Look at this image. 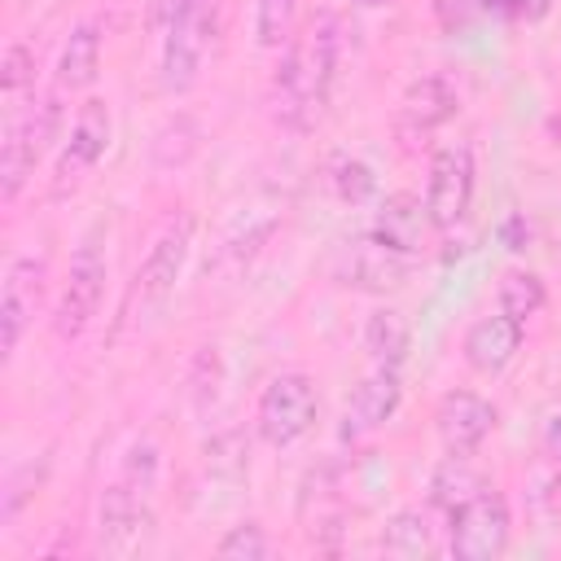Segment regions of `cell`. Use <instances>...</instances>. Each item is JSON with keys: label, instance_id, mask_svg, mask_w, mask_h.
Masks as SVG:
<instances>
[{"label": "cell", "instance_id": "6da1fadb", "mask_svg": "<svg viewBox=\"0 0 561 561\" xmlns=\"http://www.w3.org/2000/svg\"><path fill=\"white\" fill-rule=\"evenodd\" d=\"M333 70H337V22H333V13H316L280 48V66L272 75L276 123L289 131H307L329 101Z\"/></svg>", "mask_w": 561, "mask_h": 561}, {"label": "cell", "instance_id": "7a4b0ae2", "mask_svg": "<svg viewBox=\"0 0 561 561\" xmlns=\"http://www.w3.org/2000/svg\"><path fill=\"white\" fill-rule=\"evenodd\" d=\"M57 127H61V88L44 101H31L26 110L13 105L9 123H4V145H0V193H4V202H13L22 193L35 162L53 145Z\"/></svg>", "mask_w": 561, "mask_h": 561}, {"label": "cell", "instance_id": "3957f363", "mask_svg": "<svg viewBox=\"0 0 561 561\" xmlns=\"http://www.w3.org/2000/svg\"><path fill=\"white\" fill-rule=\"evenodd\" d=\"M316 412H320L316 381L307 373L289 368V373H276L263 386L259 408H254V430L267 447H294L302 434H311Z\"/></svg>", "mask_w": 561, "mask_h": 561}, {"label": "cell", "instance_id": "277c9868", "mask_svg": "<svg viewBox=\"0 0 561 561\" xmlns=\"http://www.w3.org/2000/svg\"><path fill=\"white\" fill-rule=\"evenodd\" d=\"M101 294H105V250H101V228L83 232V241L75 245L70 254V267H66V285H61V298H57V311H53V329L57 337H79L92 316L101 311Z\"/></svg>", "mask_w": 561, "mask_h": 561}, {"label": "cell", "instance_id": "5b68a950", "mask_svg": "<svg viewBox=\"0 0 561 561\" xmlns=\"http://www.w3.org/2000/svg\"><path fill=\"white\" fill-rule=\"evenodd\" d=\"M508 535H513L508 504L491 486L451 513V557H460V561H495V557H504Z\"/></svg>", "mask_w": 561, "mask_h": 561}, {"label": "cell", "instance_id": "8992f818", "mask_svg": "<svg viewBox=\"0 0 561 561\" xmlns=\"http://www.w3.org/2000/svg\"><path fill=\"white\" fill-rule=\"evenodd\" d=\"M215 26H219V0H197V9L184 22L162 31V88L167 92H188L197 83Z\"/></svg>", "mask_w": 561, "mask_h": 561}, {"label": "cell", "instance_id": "52a82bcc", "mask_svg": "<svg viewBox=\"0 0 561 561\" xmlns=\"http://www.w3.org/2000/svg\"><path fill=\"white\" fill-rule=\"evenodd\" d=\"M473 153L469 145H443L430 158V180H425V210L434 228H451L465 219L473 202Z\"/></svg>", "mask_w": 561, "mask_h": 561}, {"label": "cell", "instance_id": "ba28073f", "mask_svg": "<svg viewBox=\"0 0 561 561\" xmlns=\"http://www.w3.org/2000/svg\"><path fill=\"white\" fill-rule=\"evenodd\" d=\"M110 136H114V118H110V105L101 96H88L70 123V140L57 158V171H53V193H66L75 188L110 149Z\"/></svg>", "mask_w": 561, "mask_h": 561}, {"label": "cell", "instance_id": "9c48e42d", "mask_svg": "<svg viewBox=\"0 0 561 561\" xmlns=\"http://www.w3.org/2000/svg\"><path fill=\"white\" fill-rule=\"evenodd\" d=\"M434 425L451 456H473L495 430V403L473 390H447L434 408Z\"/></svg>", "mask_w": 561, "mask_h": 561}, {"label": "cell", "instance_id": "30bf717a", "mask_svg": "<svg viewBox=\"0 0 561 561\" xmlns=\"http://www.w3.org/2000/svg\"><path fill=\"white\" fill-rule=\"evenodd\" d=\"M39 289H44V259L35 254H18L4 272V289H0V351L13 355L35 307H39Z\"/></svg>", "mask_w": 561, "mask_h": 561}, {"label": "cell", "instance_id": "8fae6325", "mask_svg": "<svg viewBox=\"0 0 561 561\" xmlns=\"http://www.w3.org/2000/svg\"><path fill=\"white\" fill-rule=\"evenodd\" d=\"M403 403V386H399V368H377L351 390L346 412H342V438H364L373 430H381Z\"/></svg>", "mask_w": 561, "mask_h": 561}, {"label": "cell", "instance_id": "7c38bea8", "mask_svg": "<svg viewBox=\"0 0 561 561\" xmlns=\"http://www.w3.org/2000/svg\"><path fill=\"white\" fill-rule=\"evenodd\" d=\"M188 245H193V219L188 215L171 219L158 232V241L149 245V254L140 263V276H136L140 280V302H162L175 289V280L184 272V259H188Z\"/></svg>", "mask_w": 561, "mask_h": 561}, {"label": "cell", "instance_id": "4fadbf2b", "mask_svg": "<svg viewBox=\"0 0 561 561\" xmlns=\"http://www.w3.org/2000/svg\"><path fill=\"white\" fill-rule=\"evenodd\" d=\"M517 351H522V320H513V316H504V311L473 320L469 333H465V342H460L465 364H469L473 373H482V377L504 373V368L517 359Z\"/></svg>", "mask_w": 561, "mask_h": 561}, {"label": "cell", "instance_id": "5bb4252c", "mask_svg": "<svg viewBox=\"0 0 561 561\" xmlns=\"http://www.w3.org/2000/svg\"><path fill=\"white\" fill-rule=\"evenodd\" d=\"M149 491L153 486H140L131 482L127 473L101 491V504H96V530H101V543L105 548H127L140 526H149Z\"/></svg>", "mask_w": 561, "mask_h": 561}, {"label": "cell", "instance_id": "9a60e30c", "mask_svg": "<svg viewBox=\"0 0 561 561\" xmlns=\"http://www.w3.org/2000/svg\"><path fill=\"white\" fill-rule=\"evenodd\" d=\"M430 210H425V202L421 197H412V193H390L381 206H377V215H373V237L386 245V250H394V254H421L425 250V241H430Z\"/></svg>", "mask_w": 561, "mask_h": 561}, {"label": "cell", "instance_id": "2e32d148", "mask_svg": "<svg viewBox=\"0 0 561 561\" xmlns=\"http://www.w3.org/2000/svg\"><path fill=\"white\" fill-rule=\"evenodd\" d=\"M460 110V96H456V88L443 79V75H425V79H416L408 92H403V101H399V123H403V131H434V127H443L451 114Z\"/></svg>", "mask_w": 561, "mask_h": 561}, {"label": "cell", "instance_id": "e0dca14e", "mask_svg": "<svg viewBox=\"0 0 561 561\" xmlns=\"http://www.w3.org/2000/svg\"><path fill=\"white\" fill-rule=\"evenodd\" d=\"M403 272H408V254L386 250L377 237L351 245L346 250V267H342L346 285H355V289H394L403 280Z\"/></svg>", "mask_w": 561, "mask_h": 561}, {"label": "cell", "instance_id": "ac0fdd59", "mask_svg": "<svg viewBox=\"0 0 561 561\" xmlns=\"http://www.w3.org/2000/svg\"><path fill=\"white\" fill-rule=\"evenodd\" d=\"M101 70V26L96 22H79L57 57V88L61 92H83Z\"/></svg>", "mask_w": 561, "mask_h": 561}, {"label": "cell", "instance_id": "d6986e66", "mask_svg": "<svg viewBox=\"0 0 561 561\" xmlns=\"http://www.w3.org/2000/svg\"><path fill=\"white\" fill-rule=\"evenodd\" d=\"M408 346H412V329L394 307H377L364 320V351L373 355L377 368H403Z\"/></svg>", "mask_w": 561, "mask_h": 561}, {"label": "cell", "instance_id": "ffe728a7", "mask_svg": "<svg viewBox=\"0 0 561 561\" xmlns=\"http://www.w3.org/2000/svg\"><path fill=\"white\" fill-rule=\"evenodd\" d=\"M486 491V478L469 465V456H451L447 451V460L434 469V478H430V500H434V508H443L447 517L460 508V504H469L473 495H482Z\"/></svg>", "mask_w": 561, "mask_h": 561}, {"label": "cell", "instance_id": "44dd1931", "mask_svg": "<svg viewBox=\"0 0 561 561\" xmlns=\"http://www.w3.org/2000/svg\"><path fill=\"white\" fill-rule=\"evenodd\" d=\"M543 280L535 276V272H526V267H508L504 276H500V285H495V302H500V311L504 316H513V320H530L539 307H543Z\"/></svg>", "mask_w": 561, "mask_h": 561}, {"label": "cell", "instance_id": "7402d4cb", "mask_svg": "<svg viewBox=\"0 0 561 561\" xmlns=\"http://www.w3.org/2000/svg\"><path fill=\"white\" fill-rule=\"evenodd\" d=\"M381 548L394 552V557H425V552L434 548V539H430V517H425L421 508L394 513L390 526H386V535H381Z\"/></svg>", "mask_w": 561, "mask_h": 561}, {"label": "cell", "instance_id": "603a6c76", "mask_svg": "<svg viewBox=\"0 0 561 561\" xmlns=\"http://www.w3.org/2000/svg\"><path fill=\"white\" fill-rule=\"evenodd\" d=\"M298 0H254V44L259 48H285L294 35Z\"/></svg>", "mask_w": 561, "mask_h": 561}, {"label": "cell", "instance_id": "cb8c5ba5", "mask_svg": "<svg viewBox=\"0 0 561 561\" xmlns=\"http://www.w3.org/2000/svg\"><path fill=\"white\" fill-rule=\"evenodd\" d=\"M31 83H35V53H31L26 39H13V44L4 48V61H0V92H4L9 101H18Z\"/></svg>", "mask_w": 561, "mask_h": 561}, {"label": "cell", "instance_id": "d4e9b609", "mask_svg": "<svg viewBox=\"0 0 561 561\" xmlns=\"http://www.w3.org/2000/svg\"><path fill=\"white\" fill-rule=\"evenodd\" d=\"M215 552H219L224 561H259V557H267V552H272V543H267L263 526L241 522V526H232V530L215 543Z\"/></svg>", "mask_w": 561, "mask_h": 561}, {"label": "cell", "instance_id": "484cf974", "mask_svg": "<svg viewBox=\"0 0 561 561\" xmlns=\"http://www.w3.org/2000/svg\"><path fill=\"white\" fill-rule=\"evenodd\" d=\"M333 188H337L342 202H364V197H373L377 180L359 158H337L333 162Z\"/></svg>", "mask_w": 561, "mask_h": 561}, {"label": "cell", "instance_id": "4316f807", "mask_svg": "<svg viewBox=\"0 0 561 561\" xmlns=\"http://www.w3.org/2000/svg\"><path fill=\"white\" fill-rule=\"evenodd\" d=\"M197 9V0H153V22L158 31H171L175 22H184Z\"/></svg>", "mask_w": 561, "mask_h": 561}, {"label": "cell", "instance_id": "83f0119b", "mask_svg": "<svg viewBox=\"0 0 561 561\" xmlns=\"http://www.w3.org/2000/svg\"><path fill=\"white\" fill-rule=\"evenodd\" d=\"M504 9H508L513 18H522V22H539V18H548L552 0H504Z\"/></svg>", "mask_w": 561, "mask_h": 561}, {"label": "cell", "instance_id": "f1b7e54d", "mask_svg": "<svg viewBox=\"0 0 561 561\" xmlns=\"http://www.w3.org/2000/svg\"><path fill=\"white\" fill-rule=\"evenodd\" d=\"M543 447L561 460V403H552L548 416H543Z\"/></svg>", "mask_w": 561, "mask_h": 561}, {"label": "cell", "instance_id": "f546056e", "mask_svg": "<svg viewBox=\"0 0 561 561\" xmlns=\"http://www.w3.org/2000/svg\"><path fill=\"white\" fill-rule=\"evenodd\" d=\"M500 232H504V241H508V250H526V237H530V232H526V224H522V215H513V219H508V224H504Z\"/></svg>", "mask_w": 561, "mask_h": 561}, {"label": "cell", "instance_id": "4dcf8cb0", "mask_svg": "<svg viewBox=\"0 0 561 561\" xmlns=\"http://www.w3.org/2000/svg\"><path fill=\"white\" fill-rule=\"evenodd\" d=\"M364 9H386V4H394V0H359Z\"/></svg>", "mask_w": 561, "mask_h": 561}, {"label": "cell", "instance_id": "1f68e13d", "mask_svg": "<svg viewBox=\"0 0 561 561\" xmlns=\"http://www.w3.org/2000/svg\"><path fill=\"white\" fill-rule=\"evenodd\" d=\"M482 4H504V0H482Z\"/></svg>", "mask_w": 561, "mask_h": 561}]
</instances>
